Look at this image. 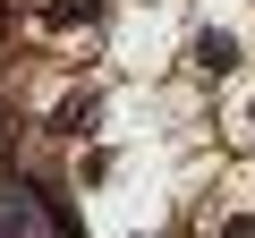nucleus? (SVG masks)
<instances>
[{
	"label": "nucleus",
	"instance_id": "f257e3e1",
	"mask_svg": "<svg viewBox=\"0 0 255 238\" xmlns=\"http://www.w3.org/2000/svg\"><path fill=\"white\" fill-rule=\"evenodd\" d=\"M230 60H238L230 34H196V68H230Z\"/></svg>",
	"mask_w": 255,
	"mask_h": 238
}]
</instances>
